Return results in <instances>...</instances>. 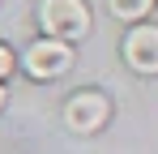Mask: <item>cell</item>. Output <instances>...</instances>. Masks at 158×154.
I'll return each mask as SVG.
<instances>
[{"instance_id":"6da1fadb","label":"cell","mask_w":158,"mask_h":154,"mask_svg":"<svg viewBox=\"0 0 158 154\" xmlns=\"http://www.w3.org/2000/svg\"><path fill=\"white\" fill-rule=\"evenodd\" d=\"M39 26L47 39H85L90 34V9L85 0H39Z\"/></svg>"},{"instance_id":"7a4b0ae2","label":"cell","mask_w":158,"mask_h":154,"mask_svg":"<svg viewBox=\"0 0 158 154\" xmlns=\"http://www.w3.org/2000/svg\"><path fill=\"white\" fill-rule=\"evenodd\" d=\"M22 69H26L34 81H52V77L69 73L73 69V47L64 43V39H39V43H30L26 56H22Z\"/></svg>"},{"instance_id":"3957f363","label":"cell","mask_w":158,"mask_h":154,"mask_svg":"<svg viewBox=\"0 0 158 154\" xmlns=\"http://www.w3.org/2000/svg\"><path fill=\"white\" fill-rule=\"evenodd\" d=\"M107 116H111V103L98 90H77L73 99L64 103V124L73 133H98L107 124Z\"/></svg>"},{"instance_id":"277c9868","label":"cell","mask_w":158,"mask_h":154,"mask_svg":"<svg viewBox=\"0 0 158 154\" xmlns=\"http://www.w3.org/2000/svg\"><path fill=\"white\" fill-rule=\"evenodd\" d=\"M124 60L145 77L158 73V26H132L124 34Z\"/></svg>"},{"instance_id":"5b68a950","label":"cell","mask_w":158,"mask_h":154,"mask_svg":"<svg viewBox=\"0 0 158 154\" xmlns=\"http://www.w3.org/2000/svg\"><path fill=\"white\" fill-rule=\"evenodd\" d=\"M154 4H158V0H107V9H111L120 22H141Z\"/></svg>"},{"instance_id":"8992f818","label":"cell","mask_w":158,"mask_h":154,"mask_svg":"<svg viewBox=\"0 0 158 154\" xmlns=\"http://www.w3.org/2000/svg\"><path fill=\"white\" fill-rule=\"evenodd\" d=\"M4 77H13V51L0 43V86H4Z\"/></svg>"},{"instance_id":"52a82bcc","label":"cell","mask_w":158,"mask_h":154,"mask_svg":"<svg viewBox=\"0 0 158 154\" xmlns=\"http://www.w3.org/2000/svg\"><path fill=\"white\" fill-rule=\"evenodd\" d=\"M0 107H4V86H0Z\"/></svg>"}]
</instances>
